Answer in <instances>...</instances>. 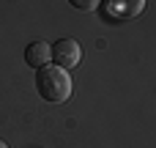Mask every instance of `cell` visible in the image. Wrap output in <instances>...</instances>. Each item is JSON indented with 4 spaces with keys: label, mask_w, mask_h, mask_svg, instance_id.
I'll list each match as a JSON object with an SVG mask.
<instances>
[{
    "label": "cell",
    "mask_w": 156,
    "mask_h": 148,
    "mask_svg": "<svg viewBox=\"0 0 156 148\" xmlns=\"http://www.w3.org/2000/svg\"><path fill=\"white\" fill-rule=\"evenodd\" d=\"M36 91H38V96H41L44 102H49V104H63V102H69V96H71V77H69L66 69L49 63V66H44V69L36 71Z\"/></svg>",
    "instance_id": "6da1fadb"
},
{
    "label": "cell",
    "mask_w": 156,
    "mask_h": 148,
    "mask_svg": "<svg viewBox=\"0 0 156 148\" xmlns=\"http://www.w3.org/2000/svg\"><path fill=\"white\" fill-rule=\"evenodd\" d=\"M52 60H55V66L71 71L82 60V47L77 44V38H58L52 44Z\"/></svg>",
    "instance_id": "7a4b0ae2"
},
{
    "label": "cell",
    "mask_w": 156,
    "mask_h": 148,
    "mask_svg": "<svg viewBox=\"0 0 156 148\" xmlns=\"http://www.w3.org/2000/svg\"><path fill=\"white\" fill-rule=\"evenodd\" d=\"M49 60H52V47H49L47 41L36 38V41H30V44L25 47V63L33 66L36 71L44 69V66H49Z\"/></svg>",
    "instance_id": "3957f363"
},
{
    "label": "cell",
    "mask_w": 156,
    "mask_h": 148,
    "mask_svg": "<svg viewBox=\"0 0 156 148\" xmlns=\"http://www.w3.org/2000/svg\"><path fill=\"white\" fill-rule=\"evenodd\" d=\"M145 8V0H110L107 16L110 19H134Z\"/></svg>",
    "instance_id": "277c9868"
},
{
    "label": "cell",
    "mask_w": 156,
    "mask_h": 148,
    "mask_svg": "<svg viewBox=\"0 0 156 148\" xmlns=\"http://www.w3.org/2000/svg\"><path fill=\"white\" fill-rule=\"evenodd\" d=\"M69 3H71L77 11H93V8H96L101 0H69Z\"/></svg>",
    "instance_id": "5b68a950"
},
{
    "label": "cell",
    "mask_w": 156,
    "mask_h": 148,
    "mask_svg": "<svg viewBox=\"0 0 156 148\" xmlns=\"http://www.w3.org/2000/svg\"><path fill=\"white\" fill-rule=\"evenodd\" d=\"M0 148H8V146H5V143H3V140H0Z\"/></svg>",
    "instance_id": "8992f818"
}]
</instances>
